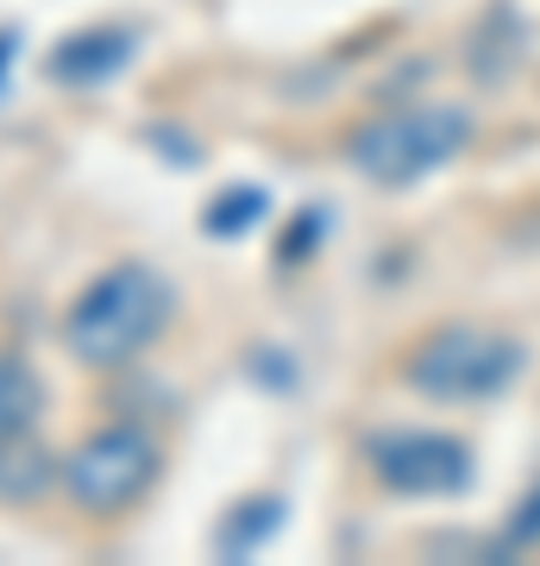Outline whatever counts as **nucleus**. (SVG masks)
I'll list each match as a JSON object with an SVG mask.
<instances>
[{
	"mask_svg": "<svg viewBox=\"0 0 540 566\" xmlns=\"http://www.w3.org/2000/svg\"><path fill=\"white\" fill-rule=\"evenodd\" d=\"M170 308H177V296H170L163 271H151L145 259H120L70 303V315H63V346H70L76 365L114 371V365L139 359L145 346L170 327Z\"/></svg>",
	"mask_w": 540,
	"mask_h": 566,
	"instance_id": "nucleus-1",
	"label": "nucleus"
},
{
	"mask_svg": "<svg viewBox=\"0 0 540 566\" xmlns=\"http://www.w3.org/2000/svg\"><path fill=\"white\" fill-rule=\"evenodd\" d=\"M472 145V114L453 102H415V107H390L378 120H364L352 133V170H364L383 189H402V182H421L446 170Z\"/></svg>",
	"mask_w": 540,
	"mask_h": 566,
	"instance_id": "nucleus-2",
	"label": "nucleus"
},
{
	"mask_svg": "<svg viewBox=\"0 0 540 566\" xmlns=\"http://www.w3.org/2000/svg\"><path fill=\"white\" fill-rule=\"evenodd\" d=\"M521 371V346L490 334L478 322H446L434 334H421L402 359L409 390L434 397V403H484L502 385H516Z\"/></svg>",
	"mask_w": 540,
	"mask_h": 566,
	"instance_id": "nucleus-3",
	"label": "nucleus"
},
{
	"mask_svg": "<svg viewBox=\"0 0 540 566\" xmlns=\"http://www.w3.org/2000/svg\"><path fill=\"white\" fill-rule=\"evenodd\" d=\"M158 441L133 422H107L95 434H82L70 453H63V497L82 510V516H120L158 485Z\"/></svg>",
	"mask_w": 540,
	"mask_h": 566,
	"instance_id": "nucleus-4",
	"label": "nucleus"
},
{
	"mask_svg": "<svg viewBox=\"0 0 540 566\" xmlns=\"http://www.w3.org/2000/svg\"><path fill=\"white\" fill-rule=\"evenodd\" d=\"M364 460H371V479L402 497H446L472 479V453L434 428H390L364 447Z\"/></svg>",
	"mask_w": 540,
	"mask_h": 566,
	"instance_id": "nucleus-5",
	"label": "nucleus"
},
{
	"mask_svg": "<svg viewBox=\"0 0 540 566\" xmlns=\"http://www.w3.org/2000/svg\"><path fill=\"white\" fill-rule=\"evenodd\" d=\"M126 57H133V32H120V25H88V32H70V39L51 51V82L82 88V82L114 76Z\"/></svg>",
	"mask_w": 540,
	"mask_h": 566,
	"instance_id": "nucleus-6",
	"label": "nucleus"
},
{
	"mask_svg": "<svg viewBox=\"0 0 540 566\" xmlns=\"http://www.w3.org/2000/svg\"><path fill=\"white\" fill-rule=\"evenodd\" d=\"M44 416V378L25 353H0V441L32 434Z\"/></svg>",
	"mask_w": 540,
	"mask_h": 566,
	"instance_id": "nucleus-7",
	"label": "nucleus"
},
{
	"mask_svg": "<svg viewBox=\"0 0 540 566\" xmlns=\"http://www.w3.org/2000/svg\"><path fill=\"white\" fill-rule=\"evenodd\" d=\"M51 485H63V465L51 460L32 434L0 441V497H7V504H39Z\"/></svg>",
	"mask_w": 540,
	"mask_h": 566,
	"instance_id": "nucleus-8",
	"label": "nucleus"
},
{
	"mask_svg": "<svg viewBox=\"0 0 540 566\" xmlns=\"http://www.w3.org/2000/svg\"><path fill=\"white\" fill-rule=\"evenodd\" d=\"M226 214H208V227H214V233H240L245 221H252V208H264V196H252V189H240V196H226Z\"/></svg>",
	"mask_w": 540,
	"mask_h": 566,
	"instance_id": "nucleus-9",
	"label": "nucleus"
},
{
	"mask_svg": "<svg viewBox=\"0 0 540 566\" xmlns=\"http://www.w3.org/2000/svg\"><path fill=\"white\" fill-rule=\"evenodd\" d=\"M7 63H13V32H0V76H7Z\"/></svg>",
	"mask_w": 540,
	"mask_h": 566,
	"instance_id": "nucleus-10",
	"label": "nucleus"
}]
</instances>
